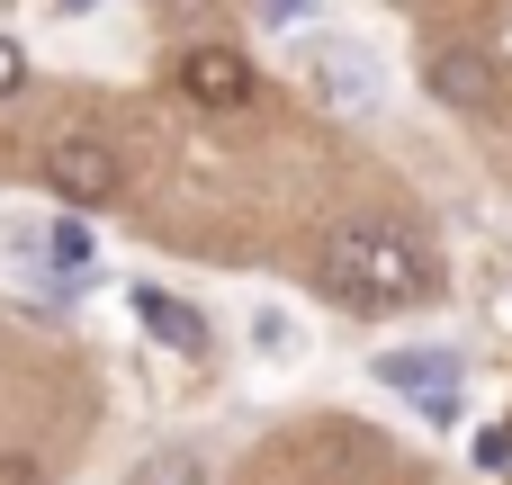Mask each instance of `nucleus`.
Masks as SVG:
<instances>
[{
    "instance_id": "13",
    "label": "nucleus",
    "mask_w": 512,
    "mask_h": 485,
    "mask_svg": "<svg viewBox=\"0 0 512 485\" xmlns=\"http://www.w3.org/2000/svg\"><path fill=\"white\" fill-rule=\"evenodd\" d=\"M63 9H90V0H63Z\"/></svg>"
},
{
    "instance_id": "12",
    "label": "nucleus",
    "mask_w": 512,
    "mask_h": 485,
    "mask_svg": "<svg viewBox=\"0 0 512 485\" xmlns=\"http://www.w3.org/2000/svg\"><path fill=\"white\" fill-rule=\"evenodd\" d=\"M0 485H45V468L36 459H0Z\"/></svg>"
},
{
    "instance_id": "3",
    "label": "nucleus",
    "mask_w": 512,
    "mask_h": 485,
    "mask_svg": "<svg viewBox=\"0 0 512 485\" xmlns=\"http://www.w3.org/2000/svg\"><path fill=\"white\" fill-rule=\"evenodd\" d=\"M171 81H180V99H198V108H243V99H252V63H243L234 45H189V54L171 63Z\"/></svg>"
},
{
    "instance_id": "7",
    "label": "nucleus",
    "mask_w": 512,
    "mask_h": 485,
    "mask_svg": "<svg viewBox=\"0 0 512 485\" xmlns=\"http://www.w3.org/2000/svg\"><path fill=\"white\" fill-rule=\"evenodd\" d=\"M135 315H144V324H153L171 351H198V342H207V324H198V315H189L171 288H135Z\"/></svg>"
},
{
    "instance_id": "5",
    "label": "nucleus",
    "mask_w": 512,
    "mask_h": 485,
    "mask_svg": "<svg viewBox=\"0 0 512 485\" xmlns=\"http://www.w3.org/2000/svg\"><path fill=\"white\" fill-rule=\"evenodd\" d=\"M432 90H441L450 108H495V99H504V63L477 54V45H441V54H432Z\"/></svg>"
},
{
    "instance_id": "2",
    "label": "nucleus",
    "mask_w": 512,
    "mask_h": 485,
    "mask_svg": "<svg viewBox=\"0 0 512 485\" xmlns=\"http://www.w3.org/2000/svg\"><path fill=\"white\" fill-rule=\"evenodd\" d=\"M45 189H54L63 207H108V198L126 189V162H117L99 135H54V144H45Z\"/></svg>"
},
{
    "instance_id": "6",
    "label": "nucleus",
    "mask_w": 512,
    "mask_h": 485,
    "mask_svg": "<svg viewBox=\"0 0 512 485\" xmlns=\"http://www.w3.org/2000/svg\"><path fill=\"white\" fill-rule=\"evenodd\" d=\"M306 81H315L324 108H369V99H378L369 54H342V45H315V54H306Z\"/></svg>"
},
{
    "instance_id": "11",
    "label": "nucleus",
    "mask_w": 512,
    "mask_h": 485,
    "mask_svg": "<svg viewBox=\"0 0 512 485\" xmlns=\"http://www.w3.org/2000/svg\"><path fill=\"white\" fill-rule=\"evenodd\" d=\"M27 90V54H18V36H0V99H18Z\"/></svg>"
},
{
    "instance_id": "9",
    "label": "nucleus",
    "mask_w": 512,
    "mask_h": 485,
    "mask_svg": "<svg viewBox=\"0 0 512 485\" xmlns=\"http://www.w3.org/2000/svg\"><path fill=\"white\" fill-rule=\"evenodd\" d=\"M126 485H198V468H189V459H144Z\"/></svg>"
},
{
    "instance_id": "8",
    "label": "nucleus",
    "mask_w": 512,
    "mask_h": 485,
    "mask_svg": "<svg viewBox=\"0 0 512 485\" xmlns=\"http://www.w3.org/2000/svg\"><path fill=\"white\" fill-rule=\"evenodd\" d=\"M477 468H486V477H504V485H512V423H495V432L477 441Z\"/></svg>"
},
{
    "instance_id": "1",
    "label": "nucleus",
    "mask_w": 512,
    "mask_h": 485,
    "mask_svg": "<svg viewBox=\"0 0 512 485\" xmlns=\"http://www.w3.org/2000/svg\"><path fill=\"white\" fill-rule=\"evenodd\" d=\"M315 288L342 297L351 315H405V306H423V297L441 288V270H432V252H423L414 234H396V225H333V234L315 243Z\"/></svg>"
},
{
    "instance_id": "10",
    "label": "nucleus",
    "mask_w": 512,
    "mask_h": 485,
    "mask_svg": "<svg viewBox=\"0 0 512 485\" xmlns=\"http://www.w3.org/2000/svg\"><path fill=\"white\" fill-rule=\"evenodd\" d=\"M45 252H54L63 270H81V261H90V225H54V243H45Z\"/></svg>"
},
{
    "instance_id": "4",
    "label": "nucleus",
    "mask_w": 512,
    "mask_h": 485,
    "mask_svg": "<svg viewBox=\"0 0 512 485\" xmlns=\"http://www.w3.org/2000/svg\"><path fill=\"white\" fill-rule=\"evenodd\" d=\"M378 378H387L405 405H423L432 423H441V414H459V360H450V351H387V360H378Z\"/></svg>"
}]
</instances>
